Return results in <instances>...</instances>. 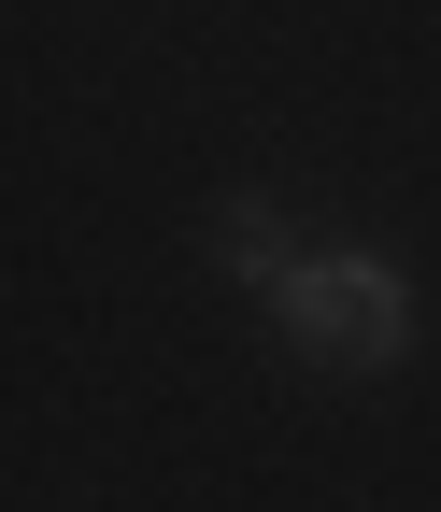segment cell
Returning <instances> with one entry per match:
<instances>
[{"instance_id":"cell-1","label":"cell","mask_w":441,"mask_h":512,"mask_svg":"<svg viewBox=\"0 0 441 512\" xmlns=\"http://www.w3.org/2000/svg\"><path fill=\"white\" fill-rule=\"evenodd\" d=\"M271 313H285L299 356H356V370H385L413 342V285L385 271V256H299V271L271 285Z\"/></svg>"},{"instance_id":"cell-2","label":"cell","mask_w":441,"mask_h":512,"mask_svg":"<svg viewBox=\"0 0 441 512\" xmlns=\"http://www.w3.org/2000/svg\"><path fill=\"white\" fill-rule=\"evenodd\" d=\"M228 271H242V285H285V271H299V242H285L271 200H228Z\"/></svg>"}]
</instances>
